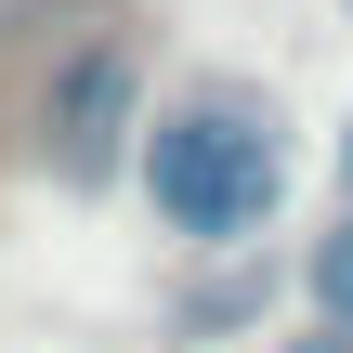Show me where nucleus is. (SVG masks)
<instances>
[{"label": "nucleus", "instance_id": "1", "mask_svg": "<svg viewBox=\"0 0 353 353\" xmlns=\"http://www.w3.org/2000/svg\"><path fill=\"white\" fill-rule=\"evenodd\" d=\"M275 196H288L275 105H249V92H196V105L144 118V210H157L183 249H236V236H262Z\"/></svg>", "mask_w": 353, "mask_h": 353}, {"label": "nucleus", "instance_id": "2", "mask_svg": "<svg viewBox=\"0 0 353 353\" xmlns=\"http://www.w3.org/2000/svg\"><path fill=\"white\" fill-rule=\"evenodd\" d=\"M118 92H131V65H118V52H79V65L52 79V105H39V118H52L65 170H92V157H105V131H118Z\"/></svg>", "mask_w": 353, "mask_h": 353}, {"label": "nucleus", "instance_id": "3", "mask_svg": "<svg viewBox=\"0 0 353 353\" xmlns=\"http://www.w3.org/2000/svg\"><path fill=\"white\" fill-rule=\"evenodd\" d=\"M314 314L353 327V223H341V236H314Z\"/></svg>", "mask_w": 353, "mask_h": 353}, {"label": "nucleus", "instance_id": "4", "mask_svg": "<svg viewBox=\"0 0 353 353\" xmlns=\"http://www.w3.org/2000/svg\"><path fill=\"white\" fill-rule=\"evenodd\" d=\"M275 353H353V327H314V341H275Z\"/></svg>", "mask_w": 353, "mask_h": 353}, {"label": "nucleus", "instance_id": "5", "mask_svg": "<svg viewBox=\"0 0 353 353\" xmlns=\"http://www.w3.org/2000/svg\"><path fill=\"white\" fill-rule=\"evenodd\" d=\"M341 170H353V131H341Z\"/></svg>", "mask_w": 353, "mask_h": 353}]
</instances>
